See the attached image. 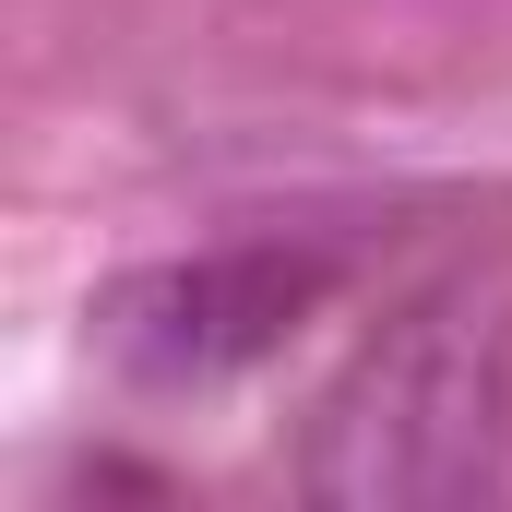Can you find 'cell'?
I'll return each instance as SVG.
<instances>
[{"mask_svg": "<svg viewBox=\"0 0 512 512\" xmlns=\"http://www.w3.org/2000/svg\"><path fill=\"white\" fill-rule=\"evenodd\" d=\"M334 298V262L286 239H227V251L131 262L96 286V358L143 393H215L262 370L310 310Z\"/></svg>", "mask_w": 512, "mask_h": 512, "instance_id": "7a4b0ae2", "label": "cell"}, {"mask_svg": "<svg viewBox=\"0 0 512 512\" xmlns=\"http://www.w3.org/2000/svg\"><path fill=\"white\" fill-rule=\"evenodd\" d=\"M512 465V310L489 286L405 298L322 382L298 429V489L334 512H453Z\"/></svg>", "mask_w": 512, "mask_h": 512, "instance_id": "6da1fadb", "label": "cell"}]
</instances>
